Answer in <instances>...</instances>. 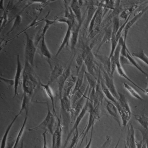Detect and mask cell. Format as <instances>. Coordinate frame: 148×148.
<instances>
[{"mask_svg":"<svg viewBox=\"0 0 148 148\" xmlns=\"http://www.w3.org/2000/svg\"><path fill=\"white\" fill-rule=\"evenodd\" d=\"M40 51L42 55L47 59L50 60L51 58L52 55L49 51L45 40V36L43 37L38 45Z\"/></svg>","mask_w":148,"mask_h":148,"instance_id":"cell-30","label":"cell"},{"mask_svg":"<svg viewBox=\"0 0 148 148\" xmlns=\"http://www.w3.org/2000/svg\"><path fill=\"white\" fill-rule=\"evenodd\" d=\"M119 98L116 106L121 117L122 125L125 127L131 118V111L125 96L121 92H119Z\"/></svg>","mask_w":148,"mask_h":148,"instance_id":"cell-2","label":"cell"},{"mask_svg":"<svg viewBox=\"0 0 148 148\" xmlns=\"http://www.w3.org/2000/svg\"><path fill=\"white\" fill-rule=\"evenodd\" d=\"M21 114V113L19 112L14 117L12 122L10 123L8 125V126L7 127L5 131V133H4L3 137H2V139H1V148H5L7 145V142L8 138L9 132H10V131H11L12 127L13 126L14 123L16 122V120H17L18 117Z\"/></svg>","mask_w":148,"mask_h":148,"instance_id":"cell-23","label":"cell"},{"mask_svg":"<svg viewBox=\"0 0 148 148\" xmlns=\"http://www.w3.org/2000/svg\"><path fill=\"white\" fill-rule=\"evenodd\" d=\"M148 79V77L147 78ZM145 90V93L148 96V86H147V88H145L144 89Z\"/></svg>","mask_w":148,"mask_h":148,"instance_id":"cell-56","label":"cell"},{"mask_svg":"<svg viewBox=\"0 0 148 148\" xmlns=\"http://www.w3.org/2000/svg\"><path fill=\"white\" fill-rule=\"evenodd\" d=\"M112 139L110 136L107 135L106 137V140L104 143L97 148H109L112 143Z\"/></svg>","mask_w":148,"mask_h":148,"instance_id":"cell-46","label":"cell"},{"mask_svg":"<svg viewBox=\"0 0 148 148\" xmlns=\"http://www.w3.org/2000/svg\"><path fill=\"white\" fill-rule=\"evenodd\" d=\"M0 79L1 81L5 83L8 85L14 86V79H10L6 78L1 77H0Z\"/></svg>","mask_w":148,"mask_h":148,"instance_id":"cell-48","label":"cell"},{"mask_svg":"<svg viewBox=\"0 0 148 148\" xmlns=\"http://www.w3.org/2000/svg\"><path fill=\"white\" fill-rule=\"evenodd\" d=\"M61 109L63 110L70 114L72 109L71 98L70 97H62L60 99Z\"/></svg>","mask_w":148,"mask_h":148,"instance_id":"cell-27","label":"cell"},{"mask_svg":"<svg viewBox=\"0 0 148 148\" xmlns=\"http://www.w3.org/2000/svg\"><path fill=\"white\" fill-rule=\"evenodd\" d=\"M120 138H119V139L117 143L116 144V145H115V147H114V148H118V147L119 145V142H120Z\"/></svg>","mask_w":148,"mask_h":148,"instance_id":"cell-55","label":"cell"},{"mask_svg":"<svg viewBox=\"0 0 148 148\" xmlns=\"http://www.w3.org/2000/svg\"><path fill=\"white\" fill-rule=\"evenodd\" d=\"M127 125V135L125 143L127 148H137L133 125L131 123L128 124Z\"/></svg>","mask_w":148,"mask_h":148,"instance_id":"cell-17","label":"cell"},{"mask_svg":"<svg viewBox=\"0 0 148 148\" xmlns=\"http://www.w3.org/2000/svg\"><path fill=\"white\" fill-rule=\"evenodd\" d=\"M72 62V60L71 61L70 64L64 70L63 74L58 80V89L60 99L62 98L63 96V90L66 81L71 75V66Z\"/></svg>","mask_w":148,"mask_h":148,"instance_id":"cell-14","label":"cell"},{"mask_svg":"<svg viewBox=\"0 0 148 148\" xmlns=\"http://www.w3.org/2000/svg\"><path fill=\"white\" fill-rule=\"evenodd\" d=\"M112 25H109L105 27L104 32L103 36L101 40V42L98 47L96 51V54H97L99 49L101 47L106 43H107L109 41H111L112 34Z\"/></svg>","mask_w":148,"mask_h":148,"instance_id":"cell-22","label":"cell"},{"mask_svg":"<svg viewBox=\"0 0 148 148\" xmlns=\"http://www.w3.org/2000/svg\"><path fill=\"white\" fill-rule=\"evenodd\" d=\"M100 84H101L102 90H103L105 96L106 97L108 100L113 103L116 105L117 103V101L116 99L114 97V96L112 94L110 90L106 87L104 82L103 77L101 76L100 77Z\"/></svg>","mask_w":148,"mask_h":148,"instance_id":"cell-32","label":"cell"},{"mask_svg":"<svg viewBox=\"0 0 148 148\" xmlns=\"http://www.w3.org/2000/svg\"><path fill=\"white\" fill-rule=\"evenodd\" d=\"M45 26L44 27L42 28V34H43V36H45L46 34L47 33V31L49 30L50 28V27L52 25H53V24H55L57 23V20H51L46 19L45 20Z\"/></svg>","mask_w":148,"mask_h":148,"instance_id":"cell-43","label":"cell"},{"mask_svg":"<svg viewBox=\"0 0 148 148\" xmlns=\"http://www.w3.org/2000/svg\"><path fill=\"white\" fill-rule=\"evenodd\" d=\"M70 4V7L71 8L75 18L76 21L78 24H82V12H81V7L84 3L83 1H78V0H73L71 1Z\"/></svg>","mask_w":148,"mask_h":148,"instance_id":"cell-15","label":"cell"},{"mask_svg":"<svg viewBox=\"0 0 148 148\" xmlns=\"http://www.w3.org/2000/svg\"><path fill=\"white\" fill-rule=\"evenodd\" d=\"M39 84L35 75L33 67L25 60L22 76V87L24 94L32 97L38 86Z\"/></svg>","mask_w":148,"mask_h":148,"instance_id":"cell-1","label":"cell"},{"mask_svg":"<svg viewBox=\"0 0 148 148\" xmlns=\"http://www.w3.org/2000/svg\"><path fill=\"white\" fill-rule=\"evenodd\" d=\"M23 71V68L21 62L20 56L19 54H18L17 56V67H16V72H15L14 79V92L13 98H15L17 95H18V89L21 78L22 76Z\"/></svg>","mask_w":148,"mask_h":148,"instance_id":"cell-12","label":"cell"},{"mask_svg":"<svg viewBox=\"0 0 148 148\" xmlns=\"http://www.w3.org/2000/svg\"><path fill=\"white\" fill-rule=\"evenodd\" d=\"M119 60H120V64L122 65L126 64L130 65L128 59L125 57H124V56H122V55H120Z\"/></svg>","mask_w":148,"mask_h":148,"instance_id":"cell-50","label":"cell"},{"mask_svg":"<svg viewBox=\"0 0 148 148\" xmlns=\"http://www.w3.org/2000/svg\"><path fill=\"white\" fill-rule=\"evenodd\" d=\"M47 130H45V131L42 134L43 138V148H48L47 147Z\"/></svg>","mask_w":148,"mask_h":148,"instance_id":"cell-49","label":"cell"},{"mask_svg":"<svg viewBox=\"0 0 148 148\" xmlns=\"http://www.w3.org/2000/svg\"><path fill=\"white\" fill-rule=\"evenodd\" d=\"M22 22V17L20 14H18L14 18L13 24L12 26V28L9 30V32L6 34V35H9L16 28L19 26Z\"/></svg>","mask_w":148,"mask_h":148,"instance_id":"cell-41","label":"cell"},{"mask_svg":"<svg viewBox=\"0 0 148 148\" xmlns=\"http://www.w3.org/2000/svg\"><path fill=\"white\" fill-rule=\"evenodd\" d=\"M93 127L91 129V131L90 137V140L88 142V143L86 144L85 147L84 148H90L91 146L92 142V131H93Z\"/></svg>","mask_w":148,"mask_h":148,"instance_id":"cell-51","label":"cell"},{"mask_svg":"<svg viewBox=\"0 0 148 148\" xmlns=\"http://www.w3.org/2000/svg\"><path fill=\"white\" fill-rule=\"evenodd\" d=\"M101 76V70L100 66L99 68V76L97 78V83L95 88V95H94V101H93V107H101L104 98V94L101 88L100 84V77Z\"/></svg>","mask_w":148,"mask_h":148,"instance_id":"cell-11","label":"cell"},{"mask_svg":"<svg viewBox=\"0 0 148 148\" xmlns=\"http://www.w3.org/2000/svg\"><path fill=\"white\" fill-rule=\"evenodd\" d=\"M124 148H127V146H126L125 143H124Z\"/></svg>","mask_w":148,"mask_h":148,"instance_id":"cell-58","label":"cell"},{"mask_svg":"<svg viewBox=\"0 0 148 148\" xmlns=\"http://www.w3.org/2000/svg\"><path fill=\"white\" fill-rule=\"evenodd\" d=\"M101 26L93 28V30L89 33L87 37L88 40H92L100 33L101 32Z\"/></svg>","mask_w":148,"mask_h":148,"instance_id":"cell-44","label":"cell"},{"mask_svg":"<svg viewBox=\"0 0 148 148\" xmlns=\"http://www.w3.org/2000/svg\"><path fill=\"white\" fill-rule=\"evenodd\" d=\"M31 100V97L27 95L24 94L23 99H22V103H21V108L19 112L22 113L24 111H26L28 110L29 103Z\"/></svg>","mask_w":148,"mask_h":148,"instance_id":"cell-40","label":"cell"},{"mask_svg":"<svg viewBox=\"0 0 148 148\" xmlns=\"http://www.w3.org/2000/svg\"><path fill=\"white\" fill-rule=\"evenodd\" d=\"M139 130L142 133V136H143V140L146 143L147 148H148V131L145 130H141L140 129H139Z\"/></svg>","mask_w":148,"mask_h":148,"instance_id":"cell-47","label":"cell"},{"mask_svg":"<svg viewBox=\"0 0 148 148\" xmlns=\"http://www.w3.org/2000/svg\"><path fill=\"white\" fill-rule=\"evenodd\" d=\"M147 10H148V5L145 8L138 11V13H137L131 20L129 21L125 27L124 30V34H123L124 42L125 44H126V39H127V35H128L130 29L142 17L144 14Z\"/></svg>","mask_w":148,"mask_h":148,"instance_id":"cell-13","label":"cell"},{"mask_svg":"<svg viewBox=\"0 0 148 148\" xmlns=\"http://www.w3.org/2000/svg\"><path fill=\"white\" fill-rule=\"evenodd\" d=\"M14 142L15 141H9V142H8L7 148H13Z\"/></svg>","mask_w":148,"mask_h":148,"instance_id":"cell-52","label":"cell"},{"mask_svg":"<svg viewBox=\"0 0 148 148\" xmlns=\"http://www.w3.org/2000/svg\"><path fill=\"white\" fill-rule=\"evenodd\" d=\"M90 3L87 8V15L84 23V27L86 29L88 28L90 22L98 9V8L94 5L92 2Z\"/></svg>","mask_w":148,"mask_h":148,"instance_id":"cell-26","label":"cell"},{"mask_svg":"<svg viewBox=\"0 0 148 148\" xmlns=\"http://www.w3.org/2000/svg\"><path fill=\"white\" fill-rule=\"evenodd\" d=\"M131 55L132 57L137 58L138 59L142 60L148 66V57L145 53L143 50H142L134 52L131 53Z\"/></svg>","mask_w":148,"mask_h":148,"instance_id":"cell-38","label":"cell"},{"mask_svg":"<svg viewBox=\"0 0 148 148\" xmlns=\"http://www.w3.org/2000/svg\"><path fill=\"white\" fill-rule=\"evenodd\" d=\"M77 79V76L71 75L66 81L64 89L69 88V87L74 88Z\"/></svg>","mask_w":148,"mask_h":148,"instance_id":"cell-42","label":"cell"},{"mask_svg":"<svg viewBox=\"0 0 148 148\" xmlns=\"http://www.w3.org/2000/svg\"><path fill=\"white\" fill-rule=\"evenodd\" d=\"M64 70V69L61 66L59 65L55 66L51 72L50 78L47 83L51 85L55 80L58 79L63 74Z\"/></svg>","mask_w":148,"mask_h":148,"instance_id":"cell-24","label":"cell"},{"mask_svg":"<svg viewBox=\"0 0 148 148\" xmlns=\"http://www.w3.org/2000/svg\"><path fill=\"white\" fill-rule=\"evenodd\" d=\"M47 112L45 118L42 122L40 123L38 125L35 127L30 128L28 130L30 131L37 130L39 129H45V130H48L51 135H52L54 132L53 127L56 122L55 116L53 112H52L50 106L48 104H47Z\"/></svg>","mask_w":148,"mask_h":148,"instance_id":"cell-3","label":"cell"},{"mask_svg":"<svg viewBox=\"0 0 148 148\" xmlns=\"http://www.w3.org/2000/svg\"><path fill=\"white\" fill-rule=\"evenodd\" d=\"M126 58L128 59L129 60V62H130V65H131L133 66H135L136 68L139 71L141 72L144 75H145L147 78L148 77V75L143 70V69L141 68V66L138 64V63L136 62V60L133 59V57L132 56L131 53H130V51L129 50L127 51V54H126Z\"/></svg>","mask_w":148,"mask_h":148,"instance_id":"cell-35","label":"cell"},{"mask_svg":"<svg viewBox=\"0 0 148 148\" xmlns=\"http://www.w3.org/2000/svg\"><path fill=\"white\" fill-rule=\"evenodd\" d=\"M58 123L56 130L52 135L51 148H61L62 145V137L63 125L61 123V116L57 118Z\"/></svg>","mask_w":148,"mask_h":148,"instance_id":"cell-7","label":"cell"},{"mask_svg":"<svg viewBox=\"0 0 148 148\" xmlns=\"http://www.w3.org/2000/svg\"><path fill=\"white\" fill-rule=\"evenodd\" d=\"M134 117L137 121L143 126L144 129L148 131V118L143 115H135Z\"/></svg>","mask_w":148,"mask_h":148,"instance_id":"cell-37","label":"cell"},{"mask_svg":"<svg viewBox=\"0 0 148 148\" xmlns=\"http://www.w3.org/2000/svg\"><path fill=\"white\" fill-rule=\"evenodd\" d=\"M17 148H24V143H23V140L21 141V143L19 144Z\"/></svg>","mask_w":148,"mask_h":148,"instance_id":"cell-54","label":"cell"},{"mask_svg":"<svg viewBox=\"0 0 148 148\" xmlns=\"http://www.w3.org/2000/svg\"><path fill=\"white\" fill-rule=\"evenodd\" d=\"M76 63H77V73H78L81 67L84 64V58H83L82 54H79V55H78L77 58H76Z\"/></svg>","mask_w":148,"mask_h":148,"instance_id":"cell-45","label":"cell"},{"mask_svg":"<svg viewBox=\"0 0 148 148\" xmlns=\"http://www.w3.org/2000/svg\"><path fill=\"white\" fill-rule=\"evenodd\" d=\"M94 56L100 61L101 64H103L102 67L108 73L111 75V60L109 59V57L96 53L94 54Z\"/></svg>","mask_w":148,"mask_h":148,"instance_id":"cell-29","label":"cell"},{"mask_svg":"<svg viewBox=\"0 0 148 148\" xmlns=\"http://www.w3.org/2000/svg\"><path fill=\"white\" fill-rule=\"evenodd\" d=\"M25 116L24 118V121H23V123H22V126L21 127L17 135V137L15 139V142H14V145L13 148H17L21 140V138L23 136L24 134V131L25 129L26 125L27 122V119H28V110L25 111Z\"/></svg>","mask_w":148,"mask_h":148,"instance_id":"cell-28","label":"cell"},{"mask_svg":"<svg viewBox=\"0 0 148 148\" xmlns=\"http://www.w3.org/2000/svg\"><path fill=\"white\" fill-rule=\"evenodd\" d=\"M81 25H82V24H78L77 22H76L72 30L71 36V41H70L71 46L70 47H71V51L72 54H73V52L75 51V47L77 43L79 30Z\"/></svg>","mask_w":148,"mask_h":148,"instance_id":"cell-18","label":"cell"},{"mask_svg":"<svg viewBox=\"0 0 148 148\" xmlns=\"http://www.w3.org/2000/svg\"><path fill=\"white\" fill-rule=\"evenodd\" d=\"M81 54L84 58V64L86 67L87 72L96 77L95 71L96 68L94 62V55L92 52V50L90 47H86Z\"/></svg>","mask_w":148,"mask_h":148,"instance_id":"cell-6","label":"cell"},{"mask_svg":"<svg viewBox=\"0 0 148 148\" xmlns=\"http://www.w3.org/2000/svg\"><path fill=\"white\" fill-rule=\"evenodd\" d=\"M100 66L102 72V75H103L102 77L106 86L110 90L114 97L116 99V100H117L119 98V92H117L116 86L114 84L113 77L108 73L102 67V66L101 65Z\"/></svg>","mask_w":148,"mask_h":148,"instance_id":"cell-9","label":"cell"},{"mask_svg":"<svg viewBox=\"0 0 148 148\" xmlns=\"http://www.w3.org/2000/svg\"><path fill=\"white\" fill-rule=\"evenodd\" d=\"M124 86L125 88L130 92V94L135 98L140 100V101H144V99L142 97L138 94L137 92L131 86L129 85L128 84L126 83H124Z\"/></svg>","mask_w":148,"mask_h":148,"instance_id":"cell-39","label":"cell"},{"mask_svg":"<svg viewBox=\"0 0 148 148\" xmlns=\"http://www.w3.org/2000/svg\"><path fill=\"white\" fill-rule=\"evenodd\" d=\"M51 2L45 3L44 4H39L38 6L35 8H33L32 9H30L29 11L26 12L27 15H30L31 17L35 18L38 17L40 14L41 13L44 8Z\"/></svg>","mask_w":148,"mask_h":148,"instance_id":"cell-33","label":"cell"},{"mask_svg":"<svg viewBox=\"0 0 148 148\" xmlns=\"http://www.w3.org/2000/svg\"><path fill=\"white\" fill-rule=\"evenodd\" d=\"M90 86L88 85L87 89L83 97L78 101H77L74 104L72 105V109L70 115L73 121H75L77 117L80 114L83 110L86 103V100L88 97Z\"/></svg>","mask_w":148,"mask_h":148,"instance_id":"cell-8","label":"cell"},{"mask_svg":"<svg viewBox=\"0 0 148 148\" xmlns=\"http://www.w3.org/2000/svg\"><path fill=\"white\" fill-rule=\"evenodd\" d=\"M86 67L84 64L83 65L82 67L80 69L78 73H77V79L76 84L74 86V88L73 90L71 93V97L76 92H77L80 87H81L84 83V78L85 74Z\"/></svg>","mask_w":148,"mask_h":148,"instance_id":"cell-19","label":"cell"},{"mask_svg":"<svg viewBox=\"0 0 148 148\" xmlns=\"http://www.w3.org/2000/svg\"><path fill=\"white\" fill-rule=\"evenodd\" d=\"M138 6H139V5L138 4H136V5H133L127 8L124 9L123 12H121V13L119 14V18L124 20L125 21L128 18V17L131 15L133 12H134Z\"/></svg>","mask_w":148,"mask_h":148,"instance_id":"cell-34","label":"cell"},{"mask_svg":"<svg viewBox=\"0 0 148 148\" xmlns=\"http://www.w3.org/2000/svg\"><path fill=\"white\" fill-rule=\"evenodd\" d=\"M88 85V83L86 84L84 82L81 87L72 96L71 101L72 105L74 104L77 101L79 100L83 97L86 91Z\"/></svg>","mask_w":148,"mask_h":148,"instance_id":"cell-31","label":"cell"},{"mask_svg":"<svg viewBox=\"0 0 148 148\" xmlns=\"http://www.w3.org/2000/svg\"><path fill=\"white\" fill-rule=\"evenodd\" d=\"M92 103L93 104V102L90 101L89 99V93H88V97H87L85 105L84 107L83 108V110L80 112V114L77 117L76 120L74 121V125H73L72 128L70 132L68 133V135H67V137H66L65 141L63 148H66V145H67V143H68V141H69L70 138L71 137L73 134H74L76 131L78 130L79 125V124L80 123L82 120H83V119L84 118L86 113L87 112H89L90 106V105Z\"/></svg>","mask_w":148,"mask_h":148,"instance_id":"cell-5","label":"cell"},{"mask_svg":"<svg viewBox=\"0 0 148 148\" xmlns=\"http://www.w3.org/2000/svg\"><path fill=\"white\" fill-rule=\"evenodd\" d=\"M89 116L88 119V123L86 126L85 127L84 129L83 130V131L81 132V134L79 135V137L82 136V140H81L80 145H81L84 139L87 136L88 132L93 127L94 124L96 121L99 120L96 117L94 111H93V104H91L90 106V110L89 111Z\"/></svg>","mask_w":148,"mask_h":148,"instance_id":"cell-10","label":"cell"},{"mask_svg":"<svg viewBox=\"0 0 148 148\" xmlns=\"http://www.w3.org/2000/svg\"><path fill=\"white\" fill-rule=\"evenodd\" d=\"M39 85L41 87L44 89L45 92L46 93L47 95L48 98H49L51 102L52 106L53 112V114L55 115L56 117H58V116L56 113V110H55V103H54V94H53V91L52 89L50 86V85L48 83L47 84H43L42 82L39 81Z\"/></svg>","mask_w":148,"mask_h":148,"instance_id":"cell-20","label":"cell"},{"mask_svg":"<svg viewBox=\"0 0 148 148\" xmlns=\"http://www.w3.org/2000/svg\"><path fill=\"white\" fill-rule=\"evenodd\" d=\"M144 142V141H143ZM142 148H147V146H146V143L144 142L143 144V146H142Z\"/></svg>","mask_w":148,"mask_h":148,"instance_id":"cell-57","label":"cell"},{"mask_svg":"<svg viewBox=\"0 0 148 148\" xmlns=\"http://www.w3.org/2000/svg\"><path fill=\"white\" fill-rule=\"evenodd\" d=\"M106 109L110 115L113 118L119 126H121L122 120L116 106L113 103L106 99Z\"/></svg>","mask_w":148,"mask_h":148,"instance_id":"cell-16","label":"cell"},{"mask_svg":"<svg viewBox=\"0 0 148 148\" xmlns=\"http://www.w3.org/2000/svg\"><path fill=\"white\" fill-rule=\"evenodd\" d=\"M85 77L86 78L88 85L90 86V90L95 89L97 83V79L87 71H86Z\"/></svg>","mask_w":148,"mask_h":148,"instance_id":"cell-36","label":"cell"},{"mask_svg":"<svg viewBox=\"0 0 148 148\" xmlns=\"http://www.w3.org/2000/svg\"><path fill=\"white\" fill-rule=\"evenodd\" d=\"M50 13H51V12H48V13H47V14L46 15L45 17H44V18H43L42 19H41L38 20V17H37V18H34V20L32 21V23H30V25H29L26 28H25V29H23V30H22V31H21V32L18 33V34L15 36V37L12 38V39L8 40H5V45H6L8 42H10V41H12V40H13L14 39L16 38H17L18 36H19V35H20L21 34H22V33H25V32H26V31L28 30V29H30V28H32V27H33L34 26L36 25H38V24H40V23H41V22H43L44 21H45V20L46 19L47 17L50 15Z\"/></svg>","mask_w":148,"mask_h":148,"instance_id":"cell-25","label":"cell"},{"mask_svg":"<svg viewBox=\"0 0 148 148\" xmlns=\"http://www.w3.org/2000/svg\"><path fill=\"white\" fill-rule=\"evenodd\" d=\"M4 1L3 0H1V1H0V10H3V12H4L5 10V9L4 8Z\"/></svg>","mask_w":148,"mask_h":148,"instance_id":"cell-53","label":"cell"},{"mask_svg":"<svg viewBox=\"0 0 148 148\" xmlns=\"http://www.w3.org/2000/svg\"><path fill=\"white\" fill-rule=\"evenodd\" d=\"M72 27H67V31L64 37V39L62 40V43L60 45V46L59 47L57 53H56L55 57H57L62 51V50L64 47H67L69 45L70 41H71V36L72 34Z\"/></svg>","mask_w":148,"mask_h":148,"instance_id":"cell-21","label":"cell"},{"mask_svg":"<svg viewBox=\"0 0 148 148\" xmlns=\"http://www.w3.org/2000/svg\"><path fill=\"white\" fill-rule=\"evenodd\" d=\"M24 33L26 39L25 50V60L28 61L34 67L37 47L35 45L34 40L31 38L29 34L26 32H25Z\"/></svg>","mask_w":148,"mask_h":148,"instance_id":"cell-4","label":"cell"}]
</instances>
